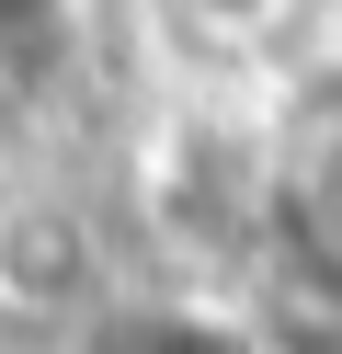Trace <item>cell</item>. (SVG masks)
<instances>
[{
  "label": "cell",
  "instance_id": "cell-3",
  "mask_svg": "<svg viewBox=\"0 0 342 354\" xmlns=\"http://www.w3.org/2000/svg\"><path fill=\"white\" fill-rule=\"evenodd\" d=\"M103 354H251L240 320H205V308H126L103 331Z\"/></svg>",
  "mask_w": 342,
  "mask_h": 354
},
{
  "label": "cell",
  "instance_id": "cell-4",
  "mask_svg": "<svg viewBox=\"0 0 342 354\" xmlns=\"http://www.w3.org/2000/svg\"><path fill=\"white\" fill-rule=\"evenodd\" d=\"M296 240H308V252L342 274V138H319L308 183H296Z\"/></svg>",
  "mask_w": 342,
  "mask_h": 354
},
{
  "label": "cell",
  "instance_id": "cell-5",
  "mask_svg": "<svg viewBox=\"0 0 342 354\" xmlns=\"http://www.w3.org/2000/svg\"><path fill=\"white\" fill-rule=\"evenodd\" d=\"M57 12H68V0H0V46H23V57H35L46 35H57Z\"/></svg>",
  "mask_w": 342,
  "mask_h": 354
},
{
  "label": "cell",
  "instance_id": "cell-6",
  "mask_svg": "<svg viewBox=\"0 0 342 354\" xmlns=\"http://www.w3.org/2000/svg\"><path fill=\"white\" fill-rule=\"evenodd\" d=\"M194 12H217V24H263L274 0H194Z\"/></svg>",
  "mask_w": 342,
  "mask_h": 354
},
{
  "label": "cell",
  "instance_id": "cell-2",
  "mask_svg": "<svg viewBox=\"0 0 342 354\" xmlns=\"http://www.w3.org/2000/svg\"><path fill=\"white\" fill-rule=\"evenodd\" d=\"M0 297H12V308H80L91 297V229L68 206L0 217Z\"/></svg>",
  "mask_w": 342,
  "mask_h": 354
},
{
  "label": "cell",
  "instance_id": "cell-1",
  "mask_svg": "<svg viewBox=\"0 0 342 354\" xmlns=\"http://www.w3.org/2000/svg\"><path fill=\"white\" fill-rule=\"evenodd\" d=\"M251 354H342V274L285 240L263 263V297H251Z\"/></svg>",
  "mask_w": 342,
  "mask_h": 354
}]
</instances>
